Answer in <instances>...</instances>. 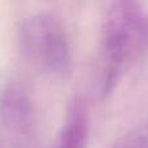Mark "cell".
<instances>
[{
    "mask_svg": "<svg viewBox=\"0 0 148 148\" xmlns=\"http://www.w3.org/2000/svg\"><path fill=\"white\" fill-rule=\"evenodd\" d=\"M148 35V18L139 0H110L103 26L104 88H113Z\"/></svg>",
    "mask_w": 148,
    "mask_h": 148,
    "instance_id": "6da1fadb",
    "label": "cell"
},
{
    "mask_svg": "<svg viewBox=\"0 0 148 148\" xmlns=\"http://www.w3.org/2000/svg\"><path fill=\"white\" fill-rule=\"evenodd\" d=\"M120 148H148L146 138L142 135H134L129 138Z\"/></svg>",
    "mask_w": 148,
    "mask_h": 148,
    "instance_id": "5b68a950",
    "label": "cell"
},
{
    "mask_svg": "<svg viewBox=\"0 0 148 148\" xmlns=\"http://www.w3.org/2000/svg\"><path fill=\"white\" fill-rule=\"evenodd\" d=\"M1 114L9 127L26 130L31 122V107L27 96L20 88H9L3 96Z\"/></svg>",
    "mask_w": 148,
    "mask_h": 148,
    "instance_id": "3957f363",
    "label": "cell"
},
{
    "mask_svg": "<svg viewBox=\"0 0 148 148\" xmlns=\"http://www.w3.org/2000/svg\"><path fill=\"white\" fill-rule=\"evenodd\" d=\"M86 126L81 120L70 121L64 126L55 148H84Z\"/></svg>",
    "mask_w": 148,
    "mask_h": 148,
    "instance_id": "277c9868",
    "label": "cell"
},
{
    "mask_svg": "<svg viewBox=\"0 0 148 148\" xmlns=\"http://www.w3.org/2000/svg\"><path fill=\"white\" fill-rule=\"evenodd\" d=\"M20 46L23 56L40 72L65 75L72 66V49L65 29L47 13L31 16L20 29Z\"/></svg>",
    "mask_w": 148,
    "mask_h": 148,
    "instance_id": "7a4b0ae2",
    "label": "cell"
}]
</instances>
